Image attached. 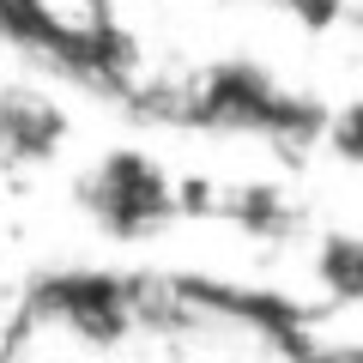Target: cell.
I'll return each mask as SVG.
<instances>
[{
	"label": "cell",
	"mask_w": 363,
	"mask_h": 363,
	"mask_svg": "<svg viewBox=\"0 0 363 363\" xmlns=\"http://www.w3.org/2000/svg\"><path fill=\"white\" fill-rule=\"evenodd\" d=\"M327 140H333V152H339V157L363 164V97H357V104H345L333 121H327Z\"/></svg>",
	"instance_id": "obj_5"
},
{
	"label": "cell",
	"mask_w": 363,
	"mask_h": 363,
	"mask_svg": "<svg viewBox=\"0 0 363 363\" xmlns=\"http://www.w3.org/2000/svg\"><path fill=\"white\" fill-rule=\"evenodd\" d=\"M285 6L303 18V25H333L339 18V0H285Z\"/></svg>",
	"instance_id": "obj_6"
},
{
	"label": "cell",
	"mask_w": 363,
	"mask_h": 363,
	"mask_svg": "<svg viewBox=\"0 0 363 363\" xmlns=\"http://www.w3.org/2000/svg\"><path fill=\"white\" fill-rule=\"evenodd\" d=\"M67 133V116L37 91H6L0 97V152L13 157H49Z\"/></svg>",
	"instance_id": "obj_2"
},
{
	"label": "cell",
	"mask_w": 363,
	"mask_h": 363,
	"mask_svg": "<svg viewBox=\"0 0 363 363\" xmlns=\"http://www.w3.org/2000/svg\"><path fill=\"white\" fill-rule=\"evenodd\" d=\"M321 279L339 291V297H357L363 303V242H333L321 255Z\"/></svg>",
	"instance_id": "obj_4"
},
{
	"label": "cell",
	"mask_w": 363,
	"mask_h": 363,
	"mask_svg": "<svg viewBox=\"0 0 363 363\" xmlns=\"http://www.w3.org/2000/svg\"><path fill=\"white\" fill-rule=\"evenodd\" d=\"M79 200L109 236H145L176 212V188L145 152H109L79 182Z\"/></svg>",
	"instance_id": "obj_1"
},
{
	"label": "cell",
	"mask_w": 363,
	"mask_h": 363,
	"mask_svg": "<svg viewBox=\"0 0 363 363\" xmlns=\"http://www.w3.org/2000/svg\"><path fill=\"white\" fill-rule=\"evenodd\" d=\"M0 37H6V43H18V49L55 55L49 18H43V6H37V0H0Z\"/></svg>",
	"instance_id": "obj_3"
}]
</instances>
